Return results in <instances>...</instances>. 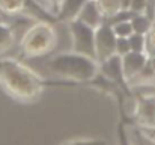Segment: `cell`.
Wrapping results in <instances>:
<instances>
[{
	"instance_id": "1",
	"label": "cell",
	"mask_w": 155,
	"mask_h": 145,
	"mask_svg": "<svg viewBox=\"0 0 155 145\" xmlns=\"http://www.w3.org/2000/svg\"><path fill=\"white\" fill-rule=\"evenodd\" d=\"M51 85H75V83H51L44 80L33 70L26 67L23 62L11 57L0 59V86L14 100L30 103L35 101L41 92Z\"/></svg>"
},
{
	"instance_id": "2",
	"label": "cell",
	"mask_w": 155,
	"mask_h": 145,
	"mask_svg": "<svg viewBox=\"0 0 155 145\" xmlns=\"http://www.w3.org/2000/svg\"><path fill=\"white\" fill-rule=\"evenodd\" d=\"M48 68L69 83H91L100 74V64L87 56L66 51L50 59Z\"/></svg>"
},
{
	"instance_id": "3",
	"label": "cell",
	"mask_w": 155,
	"mask_h": 145,
	"mask_svg": "<svg viewBox=\"0 0 155 145\" xmlns=\"http://www.w3.org/2000/svg\"><path fill=\"white\" fill-rule=\"evenodd\" d=\"M57 46V33L51 24L38 21L32 24L23 35L21 51L27 57H41L53 51Z\"/></svg>"
},
{
	"instance_id": "4",
	"label": "cell",
	"mask_w": 155,
	"mask_h": 145,
	"mask_svg": "<svg viewBox=\"0 0 155 145\" xmlns=\"http://www.w3.org/2000/svg\"><path fill=\"white\" fill-rule=\"evenodd\" d=\"M68 29L71 33L72 51L95 59V29L83 24L78 20L71 21L68 24Z\"/></svg>"
},
{
	"instance_id": "5",
	"label": "cell",
	"mask_w": 155,
	"mask_h": 145,
	"mask_svg": "<svg viewBox=\"0 0 155 145\" xmlns=\"http://www.w3.org/2000/svg\"><path fill=\"white\" fill-rule=\"evenodd\" d=\"M116 41L117 36L114 35L111 26L104 23L95 29V59L98 64L116 54Z\"/></svg>"
},
{
	"instance_id": "6",
	"label": "cell",
	"mask_w": 155,
	"mask_h": 145,
	"mask_svg": "<svg viewBox=\"0 0 155 145\" xmlns=\"http://www.w3.org/2000/svg\"><path fill=\"white\" fill-rule=\"evenodd\" d=\"M100 74L105 77L107 80H110L111 83H114L116 86H119L127 95L131 94V89L125 80L124 76V70H122V57L114 54L110 59L104 60L100 64Z\"/></svg>"
},
{
	"instance_id": "7",
	"label": "cell",
	"mask_w": 155,
	"mask_h": 145,
	"mask_svg": "<svg viewBox=\"0 0 155 145\" xmlns=\"http://www.w3.org/2000/svg\"><path fill=\"white\" fill-rule=\"evenodd\" d=\"M136 109L133 118L139 129H152L155 127V95L136 97Z\"/></svg>"
},
{
	"instance_id": "8",
	"label": "cell",
	"mask_w": 155,
	"mask_h": 145,
	"mask_svg": "<svg viewBox=\"0 0 155 145\" xmlns=\"http://www.w3.org/2000/svg\"><path fill=\"white\" fill-rule=\"evenodd\" d=\"M148 59L149 57L145 53H133V51L122 57V70L127 83H130L143 71V68L148 64Z\"/></svg>"
},
{
	"instance_id": "9",
	"label": "cell",
	"mask_w": 155,
	"mask_h": 145,
	"mask_svg": "<svg viewBox=\"0 0 155 145\" xmlns=\"http://www.w3.org/2000/svg\"><path fill=\"white\" fill-rule=\"evenodd\" d=\"M77 20L92 29H98L101 24H104V17L98 8L97 0H87L86 5L83 6V9L80 11Z\"/></svg>"
},
{
	"instance_id": "10",
	"label": "cell",
	"mask_w": 155,
	"mask_h": 145,
	"mask_svg": "<svg viewBox=\"0 0 155 145\" xmlns=\"http://www.w3.org/2000/svg\"><path fill=\"white\" fill-rule=\"evenodd\" d=\"M87 0H62L56 14V18L71 23L74 20H77L80 11L83 9V6L86 5Z\"/></svg>"
},
{
	"instance_id": "11",
	"label": "cell",
	"mask_w": 155,
	"mask_h": 145,
	"mask_svg": "<svg viewBox=\"0 0 155 145\" xmlns=\"http://www.w3.org/2000/svg\"><path fill=\"white\" fill-rule=\"evenodd\" d=\"M131 24H133V30L134 33H139V35H146L151 27L154 26V20L149 18L146 14H136L131 20Z\"/></svg>"
},
{
	"instance_id": "12",
	"label": "cell",
	"mask_w": 155,
	"mask_h": 145,
	"mask_svg": "<svg viewBox=\"0 0 155 145\" xmlns=\"http://www.w3.org/2000/svg\"><path fill=\"white\" fill-rule=\"evenodd\" d=\"M97 3H98V8L103 14L104 21H107L108 18L114 17L117 12L122 11L119 0H97Z\"/></svg>"
},
{
	"instance_id": "13",
	"label": "cell",
	"mask_w": 155,
	"mask_h": 145,
	"mask_svg": "<svg viewBox=\"0 0 155 145\" xmlns=\"http://www.w3.org/2000/svg\"><path fill=\"white\" fill-rule=\"evenodd\" d=\"M26 9V0H0V11L9 15H17Z\"/></svg>"
},
{
	"instance_id": "14",
	"label": "cell",
	"mask_w": 155,
	"mask_h": 145,
	"mask_svg": "<svg viewBox=\"0 0 155 145\" xmlns=\"http://www.w3.org/2000/svg\"><path fill=\"white\" fill-rule=\"evenodd\" d=\"M14 36H15L14 29L9 24L0 23V53H3L5 50H8L12 46Z\"/></svg>"
},
{
	"instance_id": "15",
	"label": "cell",
	"mask_w": 155,
	"mask_h": 145,
	"mask_svg": "<svg viewBox=\"0 0 155 145\" xmlns=\"http://www.w3.org/2000/svg\"><path fill=\"white\" fill-rule=\"evenodd\" d=\"M111 29H113V32H114V35H116L117 38H130V36L134 33L131 21H122V23H117V24L111 26Z\"/></svg>"
},
{
	"instance_id": "16",
	"label": "cell",
	"mask_w": 155,
	"mask_h": 145,
	"mask_svg": "<svg viewBox=\"0 0 155 145\" xmlns=\"http://www.w3.org/2000/svg\"><path fill=\"white\" fill-rule=\"evenodd\" d=\"M145 54L148 57L155 56V23L151 27V30L145 35Z\"/></svg>"
},
{
	"instance_id": "17",
	"label": "cell",
	"mask_w": 155,
	"mask_h": 145,
	"mask_svg": "<svg viewBox=\"0 0 155 145\" xmlns=\"http://www.w3.org/2000/svg\"><path fill=\"white\" fill-rule=\"evenodd\" d=\"M130 48L133 53H145V35L133 33L130 38Z\"/></svg>"
},
{
	"instance_id": "18",
	"label": "cell",
	"mask_w": 155,
	"mask_h": 145,
	"mask_svg": "<svg viewBox=\"0 0 155 145\" xmlns=\"http://www.w3.org/2000/svg\"><path fill=\"white\" fill-rule=\"evenodd\" d=\"M128 53H131L128 38H117V41H116V54L120 56V57H124Z\"/></svg>"
},
{
	"instance_id": "19",
	"label": "cell",
	"mask_w": 155,
	"mask_h": 145,
	"mask_svg": "<svg viewBox=\"0 0 155 145\" xmlns=\"http://www.w3.org/2000/svg\"><path fill=\"white\" fill-rule=\"evenodd\" d=\"M117 145H131L130 139H128V135L125 132V123L124 121H120L119 126H117Z\"/></svg>"
},
{
	"instance_id": "20",
	"label": "cell",
	"mask_w": 155,
	"mask_h": 145,
	"mask_svg": "<svg viewBox=\"0 0 155 145\" xmlns=\"http://www.w3.org/2000/svg\"><path fill=\"white\" fill-rule=\"evenodd\" d=\"M63 145H105L103 139H75Z\"/></svg>"
},
{
	"instance_id": "21",
	"label": "cell",
	"mask_w": 155,
	"mask_h": 145,
	"mask_svg": "<svg viewBox=\"0 0 155 145\" xmlns=\"http://www.w3.org/2000/svg\"><path fill=\"white\" fill-rule=\"evenodd\" d=\"M131 11L134 14H145L146 12V0H133Z\"/></svg>"
},
{
	"instance_id": "22",
	"label": "cell",
	"mask_w": 155,
	"mask_h": 145,
	"mask_svg": "<svg viewBox=\"0 0 155 145\" xmlns=\"http://www.w3.org/2000/svg\"><path fill=\"white\" fill-rule=\"evenodd\" d=\"M139 132H140V135L143 136L145 141L155 145V127H152V129H139Z\"/></svg>"
},
{
	"instance_id": "23",
	"label": "cell",
	"mask_w": 155,
	"mask_h": 145,
	"mask_svg": "<svg viewBox=\"0 0 155 145\" xmlns=\"http://www.w3.org/2000/svg\"><path fill=\"white\" fill-rule=\"evenodd\" d=\"M60 2H62V0H45V3H47V6H48L50 14L54 15V17H56V14H57V9H59Z\"/></svg>"
},
{
	"instance_id": "24",
	"label": "cell",
	"mask_w": 155,
	"mask_h": 145,
	"mask_svg": "<svg viewBox=\"0 0 155 145\" xmlns=\"http://www.w3.org/2000/svg\"><path fill=\"white\" fill-rule=\"evenodd\" d=\"M149 18L155 20V0H146V12Z\"/></svg>"
},
{
	"instance_id": "25",
	"label": "cell",
	"mask_w": 155,
	"mask_h": 145,
	"mask_svg": "<svg viewBox=\"0 0 155 145\" xmlns=\"http://www.w3.org/2000/svg\"><path fill=\"white\" fill-rule=\"evenodd\" d=\"M119 2H120V8H122V11H131L133 0H119Z\"/></svg>"
},
{
	"instance_id": "26",
	"label": "cell",
	"mask_w": 155,
	"mask_h": 145,
	"mask_svg": "<svg viewBox=\"0 0 155 145\" xmlns=\"http://www.w3.org/2000/svg\"><path fill=\"white\" fill-rule=\"evenodd\" d=\"M148 65H149V68L152 70V73L155 74V56H154V57H149V59H148Z\"/></svg>"
},
{
	"instance_id": "27",
	"label": "cell",
	"mask_w": 155,
	"mask_h": 145,
	"mask_svg": "<svg viewBox=\"0 0 155 145\" xmlns=\"http://www.w3.org/2000/svg\"><path fill=\"white\" fill-rule=\"evenodd\" d=\"M33 2H36V3H38V5L41 6V8H44V9H45V11H47V12L50 14V11H48V6H47L45 0H33Z\"/></svg>"
},
{
	"instance_id": "28",
	"label": "cell",
	"mask_w": 155,
	"mask_h": 145,
	"mask_svg": "<svg viewBox=\"0 0 155 145\" xmlns=\"http://www.w3.org/2000/svg\"><path fill=\"white\" fill-rule=\"evenodd\" d=\"M137 135H139V141H140V144L139 145H145V139H143V136L140 135V132H137Z\"/></svg>"
}]
</instances>
